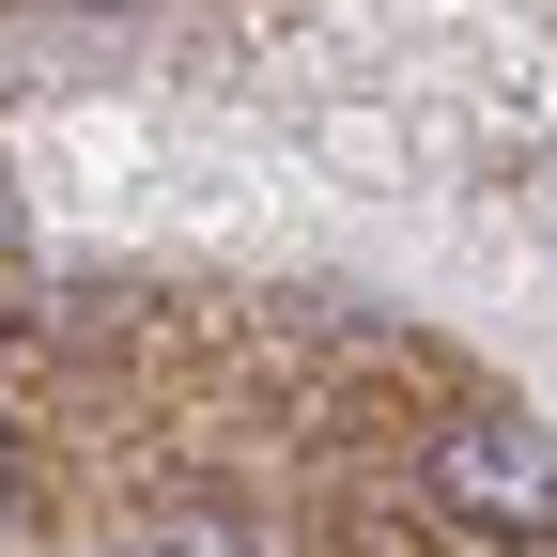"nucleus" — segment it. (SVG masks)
Listing matches in <instances>:
<instances>
[{
  "label": "nucleus",
  "mask_w": 557,
  "mask_h": 557,
  "mask_svg": "<svg viewBox=\"0 0 557 557\" xmlns=\"http://www.w3.org/2000/svg\"><path fill=\"white\" fill-rule=\"evenodd\" d=\"M94 16H109V0H94Z\"/></svg>",
  "instance_id": "5"
},
{
  "label": "nucleus",
  "mask_w": 557,
  "mask_h": 557,
  "mask_svg": "<svg viewBox=\"0 0 557 557\" xmlns=\"http://www.w3.org/2000/svg\"><path fill=\"white\" fill-rule=\"evenodd\" d=\"M434 496H449V527H480V542H557V434L511 418V403L434 418Z\"/></svg>",
  "instance_id": "1"
},
{
  "label": "nucleus",
  "mask_w": 557,
  "mask_h": 557,
  "mask_svg": "<svg viewBox=\"0 0 557 557\" xmlns=\"http://www.w3.org/2000/svg\"><path fill=\"white\" fill-rule=\"evenodd\" d=\"M0 248H16V218H0Z\"/></svg>",
  "instance_id": "4"
},
{
  "label": "nucleus",
  "mask_w": 557,
  "mask_h": 557,
  "mask_svg": "<svg viewBox=\"0 0 557 557\" xmlns=\"http://www.w3.org/2000/svg\"><path fill=\"white\" fill-rule=\"evenodd\" d=\"M156 542H263V527H248V511H233V496H186V511H171V527H156Z\"/></svg>",
  "instance_id": "2"
},
{
  "label": "nucleus",
  "mask_w": 557,
  "mask_h": 557,
  "mask_svg": "<svg viewBox=\"0 0 557 557\" xmlns=\"http://www.w3.org/2000/svg\"><path fill=\"white\" fill-rule=\"evenodd\" d=\"M0 511H16V449H0Z\"/></svg>",
  "instance_id": "3"
}]
</instances>
